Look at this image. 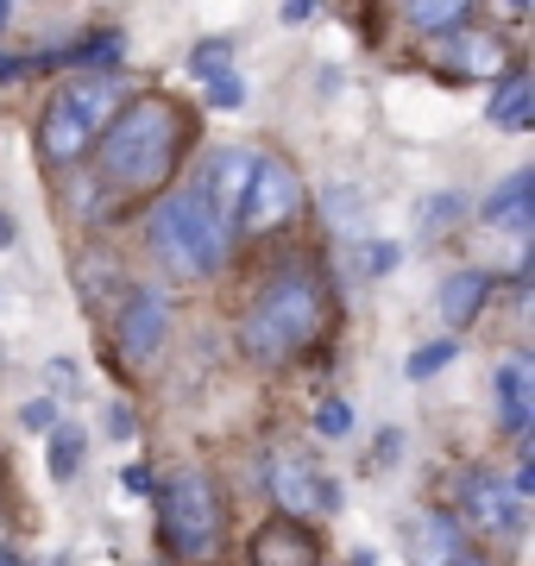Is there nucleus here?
<instances>
[{
    "label": "nucleus",
    "mask_w": 535,
    "mask_h": 566,
    "mask_svg": "<svg viewBox=\"0 0 535 566\" xmlns=\"http://www.w3.org/2000/svg\"><path fill=\"white\" fill-rule=\"evenodd\" d=\"M240 102H246V82H240V70H221V76H208V107H214V114H233Z\"/></svg>",
    "instance_id": "b1692460"
},
{
    "label": "nucleus",
    "mask_w": 535,
    "mask_h": 566,
    "mask_svg": "<svg viewBox=\"0 0 535 566\" xmlns=\"http://www.w3.org/2000/svg\"><path fill=\"white\" fill-rule=\"evenodd\" d=\"M183 145H189V107H177L170 95L120 102V114L95 139V177L114 196H151L177 177Z\"/></svg>",
    "instance_id": "f257e3e1"
},
{
    "label": "nucleus",
    "mask_w": 535,
    "mask_h": 566,
    "mask_svg": "<svg viewBox=\"0 0 535 566\" xmlns=\"http://www.w3.org/2000/svg\"><path fill=\"white\" fill-rule=\"evenodd\" d=\"M252 566H322L315 528L296 523V516H271V523L252 535Z\"/></svg>",
    "instance_id": "f8f14e48"
},
{
    "label": "nucleus",
    "mask_w": 535,
    "mask_h": 566,
    "mask_svg": "<svg viewBox=\"0 0 535 566\" xmlns=\"http://www.w3.org/2000/svg\"><path fill=\"white\" fill-rule=\"evenodd\" d=\"M120 491H126V497H151V491H158V479H151V465H145V460L120 465Z\"/></svg>",
    "instance_id": "cd10ccee"
},
{
    "label": "nucleus",
    "mask_w": 535,
    "mask_h": 566,
    "mask_svg": "<svg viewBox=\"0 0 535 566\" xmlns=\"http://www.w3.org/2000/svg\"><path fill=\"white\" fill-rule=\"evenodd\" d=\"M51 378H57V390H76V365H70V359H51Z\"/></svg>",
    "instance_id": "72a5a7b5"
},
{
    "label": "nucleus",
    "mask_w": 535,
    "mask_h": 566,
    "mask_svg": "<svg viewBox=\"0 0 535 566\" xmlns=\"http://www.w3.org/2000/svg\"><path fill=\"white\" fill-rule=\"evenodd\" d=\"M473 13H479V0H403V20H410L416 32H429V39L473 25Z\"/></svg>",
    "instance_id": "a211bd4d"
},
{
    "label": "nucleus",
    "mask_w": 535,
    "mask_h": 566,
    "mask_svg": "<svg viewBox=\"0 0 535 566\" xmlns=\"http://www.w3.org/2000/svg\"><path fill=\"white\" fill-rule=\"evenodd\" d=\"M303 214V177L290 158H252V177H246V196H240V214L233 227L246 233H277Z\"/></svg>",
    "instance_id": "423d86ee"
},
{
    "label": "nucleus",
    "mask_w": 535,
    "mask_h": 566,
    "mask_svg": "<svg viewBox=\"0 0 535 566\" xmlns=\"http://www.w3.org/2000/svg\"><path fill=\"white\" fill-rule=\"evenodd\" d=\"M145 240H151V259L165 264L170 277L202 283V277H214V271L227 264V245H233V233H227L221 214L208 208L202 182H189V189H177V196H165V202L151 208Z\"/></svg>",
    "instance_id": "7ed1b4c3"
},
{
    "label": "nucleus",
    "mask_w": 535,
    "mask_h": 566,
    "mask_svg": "<svg viewBox=\"0 0 535 566\" xmlns=\"http://www.w3.org/2000/svg\"><path fill=\"white\" fill-rule=\"evenodd\" d=\"M441 63L453 76H504V39L497 32H479V25H460V32H441Z\"/></svg>",
    "instance_id": "ddd939ff"
},
{
    "label": "nucleus",
    "mask_w": 535,
    "mask_h": 566,
    "mask_svg": "<svg viewBox=\"0 0 535 566\" xmlns=\"http://www.w3.org/2000/svg\"><path fill=\"white\" fill-rule=\"evenodd\" d=\"M20 428L25 434H51V428H57V403H51V397H32V403L20 409Z\"/></svg>",
    "instance_id": "a878e982"
},
{
    "label": "nucleus",
    "mask_w": 535,
    "mask_h": 566,
    "mask_svg": "<svg viewBox=\"0 0 535 566\" xmlns=\"http://www.w3.org/2000/svg\"><path fill=\"white\" fill-rule=\"evenodd\" d=\"M315 434H328V441H347V434H353V403H347V397H328V403L315 409Z\"/></svg>",
    "instance_id": "5701e85b"
},
{
    "label": "nucleus",
    "mask_w": 535,
    "mask_h": 566,
    "mask_svg": "<svg viewBox=\"0 0 535 566\" xmlns=\"http://www.w3.org/2000/svg\"><path fill=\"white\" fill-rule=\"evenodd\" d=\"M44 441H51V453H44V460H51V479H57V485H70V479L83 472V453H88L83 422H57Z\"/></svg>",
    "instance_id": "6ab92c4d"
},
{
    "label": "nucleus",
    "mask_w": 535,
    "mask_h": 566,
    "mask_svg": "<svg viewBox=\"0 0 535 566\" xmlns=\"http://www.w3.org/2000/svg\"><path fill=\"white\" fill-rule=\"evenodd\" d=\"M511 491L523 497V504H529V491H535V453H523V460H516V472H511Z\"/></svg>",
    "instance_id": "c85d7f7f"
},
{
    "label": "nucleus",
    "mask_w": 535,
    "mask_h": 566,
    "mask_svg": "<svg viewBox=\"0 0 535 566\" xmlns=\"http://www.w3.org/2000/svg\"><path fill=\"white\" fill-rule=\"evenodd\" d=\"M165 334H170L165 290H145V283H133V290L120 296V308H114V346H120V359H133V365L158 359Z\"/></svg>",
    "instance_id": "6e6552de"
},
{
    "label": "nucleus",
    "mask_w": 535,
    "mask_h": 566,
    "mask_svg": "<svg viewBox=\"0 0 535 566\" xmlns=\"http://www.w3.org/2000/svg\"><path fill=\"white\" fill-rule=\"evenodd\" d=\"M252 158L259 151H221V158L202 170V196L208 208L221 214V227L233 233V214H240V196H246V177H252Z\"/></svg>",
    "instance_id": "4468645a"
},
{
    "label": "nucleus",
    "mask_w": 535,
    "mask_h": 566,
    "mask_svg": "<svg viewBox=\"0 0 535 566\" xmlns=\"http://www.w3.org/2000/svg\"><path fill=\"white\" fill-rule=\"evenodd\" d=\"M158 535H165L170 560H189V566L214 560V547L227 535V497L208 465H177L165 479V491H158Z\"/></svg>",
    "instance_id": "39448f33"
},
{
    "label": "nucleus",
    "mask_w": 535,
    "mask_h": 566,
    "mask_svg": "<svg viewBox=\"0 0 535 566\" xmlns=\"http://www.w3.org/2000/svg\"><path fill=\"white\" fill-rule=\"evenodd\" d=\"M221 70H233V39H202L196 51H189V76H221Z\"/></svg>",
    "instance_id": "aec40b11"
},
{
    "label": "nucleus",
    "mask_w": 535,
    "mask_h": 566,
    "mask_svg": "<svg viewBox=\"0 0 535 566\" xmlns=\"http://www.w3.org/2000/svg\"><path fill=\"white\" fill-rule=\"evenodd\" d=\"M359 259H366V277H391L397 259H403V245H397V240H371Z\"/></svg>",
    "instance_id": "393cba45"
},
{
    "label": "nucleus",
    "mask_w": 535,
    "mask_h": 566,
    "mask_svg": "<svg viewBox=\"0 0 535 566\" xmlns=\"http://www.w3.org/2000/svg\"><path fill=\"white\" fill-rule=\"evenodd\" d=\"M340 497H347L340 479H328L310 453H277V460H271V504H277V516H296V523L334 516Z\"/></svg>",
    "instance_id": "0eeeda50"
},
{
    "label": "nucleus",
    "mask_w": 535,
    "mask_h": 566,
    "mask_svg": "<svg viewBox=\"0 0 535 566\" xmlns=\"http://www.w3.org/2000/svg\"><path fill=\"white\" fill-rule=\"evenodd\" d=\"M453 566H492V560H485V554H460Z\"/></svg>",
    "instance_id": "e433bc0d"
},
{
    "label": "nucleus",
    "mask_w": 535,
    "mask_h": 566,
    "mask_svg": "<svg viewBox=\"0 0 535 566\" xmlns=\"http://www.w3.org/2000/svg\"><path fill=\"white\" fill-rule=\"evenodd\" d=\"M120 102H126V88H120L114 70H107V76H88V70L70 76L39 114V158L51 164V170L83 164L88 151H95V139H102V126L120 114Z\"/></svg>",
    "instance_id": "20e7f679"
},
{
    "label": "nucleus",
    "mask_w": 535,
    "mask_h": 566,
    "mask_svg": "<svg viewBox=\"0 0 535 566\" xmlns=\"http://www.w3.org/2000/svg\"><path fill=\"white\" fill-rule=\"evenodd\" d=\"M315 7H322V0H284V25H303V20H315Z\"/></svg>",
    "instance_id": "7c9ffc66"
},
{
    "label": "nucleus",
    "mask_w": 535,
    "mask_h": 566,
    "mask_svg": "<svg viewBox=\"0 0 535 566\" xmlns=\"http://www.w3.org/2000/svg\"><path fill=\"white\" fill-rule=\"evenodd\" d=\"M466 554V528L448 510H416L403 516V560L410 566H453Z\"/></svg>",
    "instance_id": "9d476101"
},
{
    "label": "nucleus",
    "mask_w": 535,
    "mask_h": 566,
    "mask_svg": "<svg viewBox=\"0 0 535 566\" xmlns=\"http://www.w3.org/2000/svg\"><path fill=\"white\" fill-rule=\"evenodd\" d=\"M485 296H492V271H479V264L441 277V315H448L453 327L479 322V315H485Z\"/></svg>",
    "instance_id": "dca6fc26"
},
{
    "label": "nucleus",
    "mask_w": 535,
    "mask_h": 566,
    "mask_svg": "<svg viewBox=\"0 0 535 566\" xmlns=\"http://www.w3.org/2000/svg\"><path fill=\"white\" fill-rule=\"evenodd\" d=\"M328 221L334 227H359V189H328Z\"/></svg>",
    "instance_id": "bb28decb"
},
{
    "label": "nucleus",
    "mask_w": 535,
    "mask_h": 566,
    "mask_svg": "<svg viewBox=\"0 0 535 566\" xmlns=\"http://www.w3.org/2000/svg\"><path fill=\"white\" fill-rule=\"evenodd\" d=\"M0 566H25V560H13V554H0Z\"/></svg>",
    "instance_id": "ea45409f"
},
{
    "label": "nucleus",
    "mask_w": 535,
    "mask_h": 566,
    "mask_svg": "<svg viewBox=\"0 0 535 566\" xmlns=\"http://www.w3.org/2000/svg\"><path fill=\"white\" fill-rule=\"evenodd\" d=\"M492 126H504V133H523V126L535 120V82L523 76V70H504V82H497V95H492Z\"/></svg>",
    "instance_id": "f3484780"
},
{
    "label": "nucleus",
    "mask_w": 535,
    "mask_h": 566,
    "mask_svg": "<svg viewBox=\"0 0 535 566\" xmlns=\"http://www.w3.org/2000/svg\"><path fill=\"white\" fill-rule=\"evenodd\" d=\"M497 422H504V434H516V441H529L535 428V359L529 353H511V359L497 365Z\"/></svg>",
    "instance_id": "9b49d317"
},
{
    "label": "nucleus",
    "mask_w": 535,
    "mask_h": 566,
    "mask_svg": "<svg viewBox=\"0 0 535 566\" xmlns=\"http://www.w3.org/2000/svg\"><path fill=\"white\" fill-rule=\"evenodd\" d=\"M353 566H378V560H371V554H353Z\"/></svg>",
    "instance_id": "58836bf2"
},
{
    "label": "nucleus",
    "mask_w": 535,
    "mask_h": 566,
    "mask_svg": "<svg viewBox=\"0 0 535 566\" xmlns=\"http://www.w3.org/2000/svg\"><path fill=\"white\" fill-rule=\"evenodd\" d=\"M25 70H39V63L32 57H7V51H0V82H20Z\"/></svg>",
    "instance_id": "2f4dec72"
},
{
    "label": "nucleus",
    "mask_w": 535,
    "mask_h": 566,
    "mask_svg": "<svg viewBox=\"0 0 535 566\" xmlns=\"http://www.w3.org/2000/svg\"><path fill=\"white\" fill-rule=\"evenodd\" d=\"M535 221V170H511V177L497 182L492 196H485V227H497V233H529Z\"/></svg>",
    "instance_id": "2eb2a0df"
},
{
    "label": "nucleus",
    "mask_w": 535,
    "mask_h": 566,
    "mask_svg": "<svg viewBox=\"0 0 535 566\" xmlns=\"http://www.w3.org/2000/svg\"><path fill=\"white\" fill-rule=\"evenodd\" d=\"M7 20H13V0H0V25H7Z\"/></svg>",
    "instance_id": "4c0bfd02"
},
{
    "label": "nucleus",
    "mask_w": 535,
    "mask_h": 566,
    "mask_svg": "<svg viewBox=\"0 0 535 566\" xmlns=\"http://www.w3.org/2000/svg\"><path fill=\"white\" fill-rule=\"evenodd\" d=\"M504 20H529V0H504Z\"/></svg>",
    "instance_id": "c9c22d12"
},
{
    "label": "nucleus",
    "mask_w": 535,
    "mask_h": 566,
    "mask_svg": "<svg viewBox=\"0 0 535 566\" xmlns=\"http://www.w3.org/2000/svg\"><path fill=\"white\" fill-rule=\"evenodd\" d=\"M453 353H460V340H429V346H416V353H410V365H403V371H410L416 385H429L441 365H453Z\"/></svg>",
    "instance_id": "4be33fe9"
},
{
    "label": "nucleus",
    "mask_w": 535,
    "mask_h": 566,
    "mask_svg": "<svg viewBox=\"0 0 535 566\" xmlns=\"http://www.w3.org/2000/svg\"><path fill=\"white\" fill-rule=\"evenodd\" d=\"M397 453H403V434H397V428H385V434L371 441V460H378V465H391Z\"/></svg>",
    "instance_id": "c756f323"
},
{
    "label": "nucleus",
    "mask_w": 535,
    "mask_h": 566,
    "mask_svg": "<svg viewBox=\"0 0 535 566\" xmlns=\"http://www.w3.org/2000/svg\"><path fill=\"white\" fill-rule=\"evenodd\" d=\"M460 214H466V196H453V189H441V196H429V202H422V233H448L453 221H460Z\"/></svg>",
    "instance_id": "412c9836"
},
{
    "label": "nucleus",
    "mask_w": 535,
    "mask_h": 566,
    "mask_svg": "<svg viewBox=\"0 0 535 566\" xmlns=\"http://www.w3.org/2000/svg\"><path fill=\"white\" fill-rule=\"evenodd\" d=\"M322 327H328V283L315 277L303 259H290L259 283V296L246 303L240 346H246V359H259V365H284V359H296Z\"/></svg>",
    "instance_id": "f03ea898"
},
{
    "label": "nucleus",
    "mask_w": 535,
    "mask_h": 566,
    "mask_svg": "<svg viewBox=\"0 0 535 566\" xmlns=\"http://www.w3.org/2000/svg\"><path fill=\"white\" fill-rule=\"evenodd\" d=\"M460 516H466L473 528H485V535H516V528H523V497L511 491L504 472L473 465L466 485H460Z\"/></svg>",
    "instance_id": "1a4fd4ad"
},
{
    "label": "nucleus",
    "mask_w": 535,
    "mask_h": 566,
    "mask_svg": "<svg viewBox=\"0 0 535 566\" xmlns=\"http://www.w3.org/2000/svg\"><path fill=\"white\" fill-rule=\"evenodd\" d=\"M107 434H120V441L133 434V409H126V403H114V409H107Z\"/></svg>",
    "instance_id": "473e14b6"
},
{
    "label": "nucleus",
    "mask_w": 535,
    "mask_h": 566,
    "mask_svg": "<svg viewBox=\"0 0 535 566\" xmlns=\"http://www.w3.org/2000/svg\"><path fill=\"white\" fill-rule=\"evenodd\" d=\"M13 233H20V227H13V214H7V208H0V252L13 245Z\"/></svg>",
    "instance_id": "f704fd0d"
}]
</instances>
